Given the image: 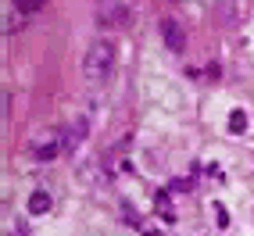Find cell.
<instances>
[{"instance_id":"3","label":"cell","mask_w":254,"mask_h":236,"mask_svg":"<svg viewBox=\"0 0 254 236\" xmlns=\"http://www.w3.org/2000/svg\"><path fill=\"white\" fill-rule=\"evenodd\" d=\"M68 136L64 132H54V136H47V140H40L36 147H32V158H40V161H54V158H61V154H68Z\"/></svg>"},{"instance_id":"6","label":"cell","mask_w":254,"mask_h":236,"mask_svg":"<svg viewBox=\"0 0 254 236\" xmlns=\"http://www.w3.org/2000/svg\"><path fill=\"white\" fill-rule=\"evenodd\" d=\"M47 211H50V197L43 190H36L29 197V215H47Z\"/></svg>"},{"instance_id":"8","label":"cell","mask_w":254,"mask_h":236,"mask_svg":"<svg viewBox=\"0 0 254 236\" xmlns=\"http://www.w3.org/2000/svg\"><path fill=\"white\" fill-rule=\"evenodd\" d=\"M229 129H233V132H244V129H247V115H244V111H233Z\"/></svg>"},{"instance_id":"2","label":"cell","mask_w":254,"mask_h":236,"mask_svg":"<svg viewBox=\"0 0 254 236\" xmlns=\"http://www.w3.org/2000/svg\"><path fill=\"white\" fill-rule=\"evenodd\" d=\"M97 22L104 29H122L129 22V4H122V0H104V4H97Z\"/></svg>"},{"instance_id":"1","label":"cell","mask_w":254,"mask_h":236,"mask_svg":"<svg viewBox=\"0 0 254 236\" xmlns=\"http://www.w3.org/2000/svg\"><path fill=\"white\" fill-rule=\"evenodd\" d=\"M115 58H118V47L111 40H93L86 58H82V75H86V82H104L115 72Z\"/></svg>"},{"instance_id":"4","label":"cell","mask_w":254,"mask_h":236,"mask_svg":"<svg viewBox=\"0 0 254 236\" xmlns=\"http://www.w3.org/2000/svg\"><path fill=\"white\" fill-rule=\"evenodd\" d=\"M161 36H165V43L172 47L176 54H179V50L186 47V36H183V25H179L176 18H161Z\"/></svg>"},{"instance_id":"7","label":"cell","mask_w":254,"mask_h":236,"mask_svg":"<svg viewBox=\"0 0 254 236\" xmlns=\"http://www.w3.org/2000/svg\"><path fill=\"white\" fill-rule=\"evenodd\" d=\"M43 4H50V0H14V7H18V11H25V14H32V11H40Z\"/></svg>"},{"instance_id":"5","label":"cell","mask_w":254,"mask_h":236,"mask_svg":"<svg viewBox=\"0 0 254 236\" xmlns=\"http://www.w3.org/2000/svg\"><path fill=\"white\" fill-rule=\"evenodd\" d=\"M86 132H90V122H86V118H75V122H72L68 129H64V136H68V147L75 150L82 140H86Z\"/></svg>"}]
</instances>
